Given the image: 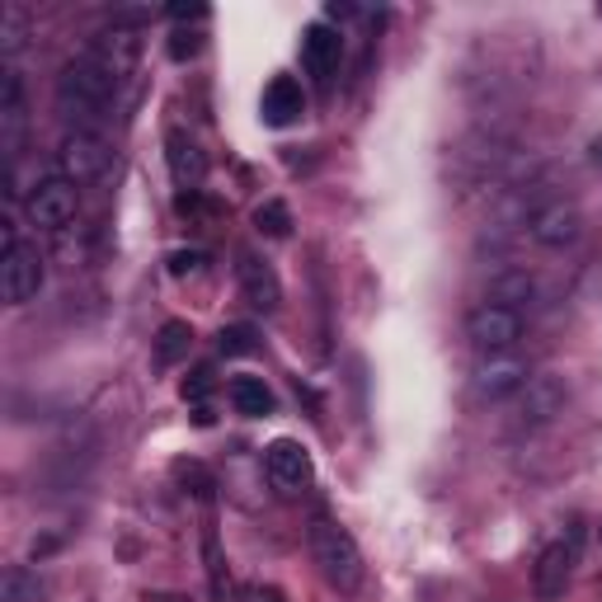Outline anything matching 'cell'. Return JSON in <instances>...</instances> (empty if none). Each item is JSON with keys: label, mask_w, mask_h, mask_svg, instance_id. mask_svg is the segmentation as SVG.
Returning <instances> with one entry per match:
<instances>
[{"label": "cell", "mask_w": 602, "mask_h": 602, "mask_svg": "<svg viewBox=\"0 0 602 602\" xmlns=\"http://www.w3.org/2000/svg\"><path fill=\"white\" fill-rule=\"evenodd\" d=\"M165 165H170L174 184L193 193V189L208 179V151L198 147L184 128H170V132H165Z\"/></svg>", "instance_id": "4fadbf2b"}, {"label": "cell", "mask_w": 602, "mask_h": 602, "mask_svg": "<svg viewBox=\"0 0 602 602\" xmlns=\"http://www.w3.org/2000/svg\"><path fill=\"white\" fill-rule=\"evenodd\" d=\"M217 349H222L227 358H250L259 349V334H254V325H227L222 334H217Z\"/></svg>", "instance_id": "cb8c5ba5"}, {"label": "cell", "mask_w": 602, "mask_h": 602, "mask_svg": "<svg viewBox=\"0 0 602 602\" xmlns=\"http://www.w3.org/2000/svg\"><path fill=\"white\" fill-rule=\"evenodd\" d=\"M593 160H598V165H602V137H598V142H593Z\"/></svg>", "instance_id": "d6a6232c"}, {"label": "cell", "mask_w": 602, "mask_h": 602, "mask_svg": "<svg viewBox=\"0 0 602 602\" xmlns=\"http://www.w3.org/2000/svg\"><path fill=\"white\" fill-rule=\"evenodd\" d=\"M528 387V363L518 353H499V358H480V368L471 377V391L480 400H509Z\"/></svg>", "instance_id": "30bf717a"}, {"label": "cell", "mask_w": 602, "mask_h": 602, "mask_svg": "<svg viewBox=\"0 0 602 602\" xmlns=\"http://www.w3.org/2000/svg\"><path fill=\"white\" fill-rule=\"evenodd\" d=\"M203 555H208V574H212V593L227 602V560H222V551H217V532L208 528L203 532Z\"/></svg>", "instance_id": "d4e9b609"}, {"label": "cell", "mask_w": 602, "mask_h": 602, "mask_svg": "<svg viewBox=\"0 0 602 602\" xmlns=\"http://www.w3.org/2000/svg\"><path fill=\"white\" fill-rule=\"evenodd\" d=\"M235 278H240V292H245V301L254 311H278L283 307V283H278V273L269 259H259V254H240V264H235Z\"/></svg>", "instance_id": "5bb4252c"}, {"label": "cell", "mask_w": 602, "mask_h": 602, "mask_svg": "<svg viewBox=\"0 0 602 602\" xmlns=\"http://www.w3.org/2000/svg\"><path fill=\"white\" fill-rule=\"evenodd\" d=\"M19 137H24V80H19L14 62H6V71H0V147H6V155L19 151Z\"/></svg>", "instance_id": "2e32d148"}, {"label": "cell", "mask_w": 602, "mask_h": 602, "mask_svg": "<svg viewBox=\"0 0 602 602\" xmlns=\"http://www.w3.org/2000/svg\"><path fill=\"white\" fill-rule=\"evenodd\" d=\"M264 471L273 480V490L278 494H301V490H311V452L297 443V438H278V443L264 448Z\"/></svg>", "instance_id": "52a82bcc"}, {"label": "cell", "mask_w": 602, "mask_h": 602, "mask_svg": "<svg viewBox=\"0 0 602 602\" xmlns=\"http://www.w3.org/2000/svg\"><path fill=\"white\" fill-rule=\"evenodd\" d=\"M208 391H212V368H198L189 381H184V400L193 410H203L208 405Z\"/></svg>", "instance_id": "4316f807"}, {"label": "cell", "mask_w": 602, "mask_h": 602, "mask_svg": "<svg viewBox=\"0 0 602 602\" xmlns=\"http://www.w3.org/2000/svg\"><path fill=\"white\" fill-rule=\"evenodd\" d=\"M227 395H231L235 414H245V419L273 414V391H269L264 377H231V381H227Z\"/></svg>", "instance_id": "ac0fdd59"}, {"label": "cell", "mask_w": 602, "mask_h": 602, "mask_svg": "<svg viewBox=\"0 0 602 602\" xmlns=\"http://www.w3.org/2000/svg\"><path fill=\"white\" fill-rule=\"evenodd\" d=\"M254 227H259V235H273V240L292 235V212H288V203H278V198L259 203V208H254Z\"/></svg>", "instance_id": "603a6c76"}, {"label": "cell", "mask_w": 602, "mask_h": 602, "mask_svg": "<svg viewBox=\"0 0 602 602\" xmlns=\"http://www.w3.org/2000/svg\"><path fill=\"white\" fill-rule=\"evenodd\" d=\"M113 90H118L113 76L99 71L90 57H76V62H67L62 76H57V109L86 128V123H99V118L109 113Z\"/></svg>", "instance_id": "6da1fadb"}, {"label": "cell", "mask_w": 602, "mask_h": 602, "mask_svg": "<svg viewBox=\"0 0 602 602\" xmlns=\"http://www.w3.org/2000/svg\"><path fill=\"white\" fill-rule=\"evenodd\" d=\"M80 57H90V62L104 71V76L123 80V76H132L137 57H142V38H137V29H128V24H113V29H104V33H94L90 48L80 52Z\"/></svg>", "instance_id": "ba28073f"}, {"label": "cell", "mask_w": 602, "mask_h": 602, "mask_svg": "<svg viewBox=\"0 0 602 602\" xmlns=\"http://www.w3.org/2000/svg\"><path fill=\"white\" fill-rule=\"evenodd\" d=\"M57 160H62V174L71 179V184H90V179H99L109 170V142L99 137L94 128H76L62 137V151H57Z\"/></svg>", "instance_id": "8992f818"}, {"label": "cell", "mask_w": 602, "mask_h": 602, "mask_svg": "<svg viewBox=\"0 0 602 602\" xmlns=\"http://www.w3.org/2000/svg\"><path fill=\"white\" fill-rule=\"evenodd\" d=\"M339 57H344V38L330 24H307L301 33V67L307 76H315L320 86H330V76L339 71Z\"/></svg>", "instance_id": "9a60e30c"}, {"label": "cell", "mask_w": 602, "mask_h": 602, "mask_svg": "<svg viewBox=\"0 0 602 602\" xmlns=\"http://www.w3.org/2000/svg\"><path fill=\"white\" fill-rule=\"evenodd\" d=\"M259 113H264L269 128H292L301 113H307V94H301V86L292 76H273L269 90H264V104H259Z\"/></svg>", "instance_id": "e0dca14e"}, {"label": "cell", "mask_w": 602, "mask_h": 602, "mask_svg": "<svg viewBox=\"0 0 602 602\" xmlns=\"http://www.w3.org/2000/svg\"><path fill=\"white\" fill-rule=\"evenodd\" d=\"M579 231H584V217H579V208L565 203V198H555V203L536 208V212H532V222H528V235L536 240V245H546V250H565V245H574Z\"/></svg>", "instance_id": "8fae6325"}, {"label": "cell", "mask_w": 602, "mask_h": 602, "mask_svg": "<svg viewBox=\"0 0 602 602\" xmlns=\"http://www.w3.org/2000/svg\"><path fill=\"white\" fill-rule=\"evenodd\" d=\"M198 48H203V33H184V29H179L170 38V62H189V57H198Z\"/></svg>", "instance_id": "f1b7e54d"}, {"label": "cell", "mask_w": 602, "mask_h": 602, "mask_svg": "<svg viewBox=\"0 0 602 602\" xmlns=\"http://www.w3.org/2000/svg\"><path fill=\"white\" fill-rule=\"evenodd\" d=\"M170 475H174V485L184 490V494H193V499H212V490H217V480H212V471L203 466V461H193V456H179L174 466H170Z\"/></svg>", "instance_id": "44dd1931"}, {"label": "cell", "mask_w": 602, "mask_h": 602, "mask_svg": "<svg viewBox=\"0 0 602 602\" xmlns=\"http://www.w3.org/2000/svg\"><path fill=\"white\" fill-rule=\"evenodd\" d=\"M19 43H24V14L10 6L6 14H0V48H6V57H14Z\"/></svg>", "instance_id": "484cf974"}, {"label": "cell", "mask_w": 602, "mask_h": 602, "mask_svg": "<svg viewBox=\"0 0 602 602\" xmlns=\"http://www.w3.org/2000/svg\"><path fill=\"white\" fill-rule=\"evenodd\" d=\"M203 6H170V19H203Z\"/></svg>", "instance_id": "4dcf8cb0"}, {"label": "cell", "mask_w": 602, "mask_h": 602, "mask_svg": "<svg viewBox=\"0 0 602 602\" xmlns=\"http://www.w3.org/2000/svg\"><path fill=\"white\" fill-rule=\"evenodd\" d=\"M147 602H184V598H174V593H147Z\"/></svg>", "instance_id": "1f68e13d"}, {"label": "cell", "mask_w": 602, "mask_h": 602, "mask_svg": "<svg viewBox=\"0 0 602 602\" xmlns=\"http://www.w3.org/2000/svg\"><path fill=\"white\" fill-rule=\"evenodd\" d=\"M490 301H494V307H509V311H518V307H523V301H532V278H528L523 269L499 273L494 283H490Z\"/></svg>", "instance_id": "7402d4cb"}, {"label": "cell", "mask_w": 602, "mask_h": 602, "mask_svg": "<svg viewBox=\"0 0 602 602\" xmlns=\"http://www.w3.org/2000/svg\"><path fill=\"white\" fill-rule=\"evenodd\" d=\"M170 273H174V278L203 273V250H174V254H170Z\"/></svg>", "instance_id": "83f0119b"}, {"label": "cell", "mask_w": 602, "mask_h": 602, "mask_svg": "<svg viewBox=\"0 0 602 602\" xmlns=\"http://www.w3.org/2000/svg\"><path fill=\"white\" fill-rule=\"evenodd\" d=\"M565 381L560 377H528V387L518 391V424H551V419L565 410Z\"/></svg>", "instance_id": "7c38bea8"}, {"label": "cell", "mask_w": 602, "mask_h": 602, "mask_svg": "<svg viewBox=\"0 0 602 602\" xmlns=\"http://www.w3.org/2000/svg\"><path fill=\"white\" fill-rule=\"evenodd\" d=\"M574 565H579V532L551 541V546L536 555V570H532L536 598H560L565 593V584L574 579Z\"/></svg>", "instance_id": "9c48e42d"}, {"label": "cell", "mask_w": 602, "mask_h": 602, "mask_svg": "<svg viewBox=\"0 0 602 602\" xmlns=\"http://www.w3.org/2000/svg\"><path fill=\"white\" fill-rule=\"evenodd\" d=\"M43 593L48 584L29 565H10L6 579H0V602H43Z\"/></svg>", "instance_id": "ffe728a7"}, {"label": "cell", "mask_w": 602, "mask_h": 602, "mask_svg": "<svg viewBox=\"0 0 602 602\" xmlns=\"http://www.w3.org/2000/svg\"><path fill=\"white\" fill-rule=\"evenodd\" d=\"M311 555H315V565L325 574L330 589H339V593L363 589V551H358V541L325 513L311 518Z\"/></svg>", "instance_id": "7a4b0ae2"}, {"label": "cell", "mask_w": 602, "mask_h": 602, "mask_svg": "<svg viewBox=\"0 0 602 602\" xmlns=\"http://www.w3.org/2000/svg\"><path fill=\"white\" fill-rule=\"evenodd\" d=\"M240 598H245V602H288L273 584H245V593H240Z\"/></svg>", "instance_id": "f546056e"}, {"label": "cell", "mask_w": 602, "mask_h": 602, "mask_svg": "<svg viewBox=\"0 0 602 602\" xmlns=\"http://www.w3.org/2000/svg\"><path fill=\"white\" fill-rule=\"evenodd\" d=\"M189 349H193V330L184 325V320H170V325H160V334H155V363H160V368L184 363Z\"/></svg>", "instance_id": "d6986e66"}, {"label": "cell", "mask_w": 602, "mask_h": 602, "mask_svg": "<svg viewBox=\"0 0 602 602\" xmlns=\"http://www.w3.org/2000/svg\"><path fill=\"white\" fill-rule=\"evenodd\" d=\"M29 222L33 227H43V231H62L71 217H76V208H80V198H76V184L71 179L57 170V174H43L38 184L29 189Z\"/></svg>", "instance_id": "5b68a950"}, {"label": "cell", "mask_w": 602, "mask_h": 602, "mask_svg": "<svg viewBox=\"0 0 602 602\" xmlns=\"http://www.w3.org/2000/svg\"><path fill=\"white\" fill-rule=\"evenodd\" d=\"M43 288V254L29 240H6V254H0V297L10 307H24Z\"/></svg>", "instance_id": "277c9868"}, {"label": "cell", "mask_w": 602, "mask_h": 602, "mask_svg": "<svg viewBox=\"0 0 602 602\" xmlns=\"http://www.w3.org/2000/svg\"><path fill=\"white\" fill-rule=\"evenodd\" d=\"M466 339L471 349L480 358H499V353H513L518 339H523V315L509 311V307H494V301H485V307H475L466 315Z\"/></svg>", "instance_id": "3957f363"}]
</instances>
